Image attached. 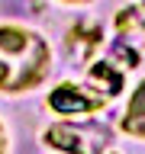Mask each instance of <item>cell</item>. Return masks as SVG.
<instances>
[{
    "mask_svg": "<svg viewBox=\"0 0 145 154\" xmlns=\"http://www.w3.org/2000/svg\"><path fill=\"white\" fill-rule=\"evenodd\" d=\"M48 71H52L48 38L23 23H0V93H29L45 84Z\"/></svg>",
    "mask_w": 145,
    "mask_h": 154,
    "instance_id": "cell-1",
    "label": "cell"
},
{
    "mask_svg": "<svg viewBox=\"0 0 145 154\" xmlns=\"http://www.w3.org/2000/svg\"><path fill=\"white\" fill-rule=\"evenodd\" d=\"M45 148H58V151H106L116 144V132L110 125H97V122H55L48 125L42 135Z\"/></svg>",
    "mask_w": 145,
    "mask_h": 154,
    "instance_id": "cell-2",
    "label": "cell"
},
{
    "mask_svg": "<svg viewBox=\"0 0 145 154\" xmlns=\"http://www.w3.org/2000/svg\"><path fill=\"white\" fill-rule=\"evenodd\" d=\"M48 109H52L55 116H87V112L103 109V100H100V96L81 93L74 84H65V87H58V90H52Z\"/></svg>",
    "mask_w": 145,
    "mask_h": 154,
    "instance_id": "cell-3",
    "label": "cell"
},
{
    "mask_svg": "<svg viewBox=\"0 0 145 154\" xmlns=\"http://www.w3.org/2000/svg\"><path fill=\"white\" fill-rule=\"evenodd\" d=\"M119 132L145 141V77L132 87V93L126 100V109L119 116Z\"/></svg>",
    "mask_w": 145,
    "mask_h": 154,
    "instance_id": "cell-4",
    "label": "cell"
},
{
    "mask_svg": "<svg viewBox=\"0 0 145 154\" xmlns=\"http://www.w3.org/2000/svg\"><path fill=\"white\" fill-rule=\"evenodd\" d=\"M10 148V135H7V125L0 122V151H7Z\"/></svg>",
    "mask_w": 145,
    "mask_h": 154,
    "instance_id": "cell-5",
    "label": "cell"
},
{
    "mask_svg": "<svg viewBox=\"0 0 145 154\" xmlns=\"http://www.w3.org/2000/svg\"><path fill=\"white\" fill-rule=\"evenodd\" d=\"M58 3H68V7H81V3H90V0H58Z\"/></svg>",
    "mask_w": 145,
    "mask_h": 154,
    "instance_id": "cell-6",
    "label": "cell"
}]
</instances>
